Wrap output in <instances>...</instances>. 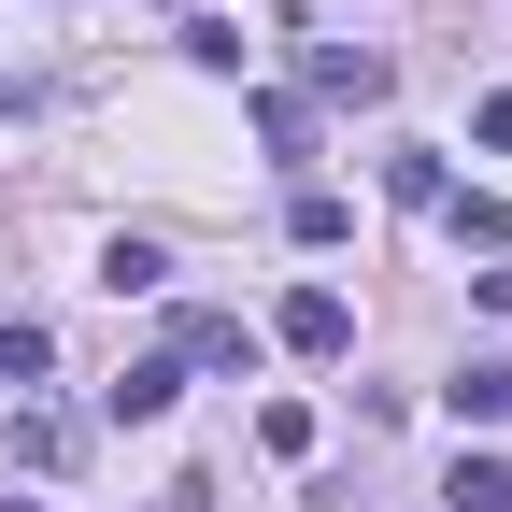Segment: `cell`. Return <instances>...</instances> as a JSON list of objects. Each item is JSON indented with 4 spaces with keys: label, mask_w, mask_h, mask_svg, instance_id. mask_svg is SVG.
<instances>
[{
    "label": "cell",
    "mask_w": 512,
    "mask_h": 512,
    "mask_svg": "<svg viewBox=\"0 0 512 512\" xmlns=\"http://www.w3.org/2000/svg\"><path fill=\"white\" fill-rule=\"evenodd\" d=\"M171 399H185V356H128V370L100 384V413H114V427H157Z\"/></svg>",
    "instance_id": "2"
},
{
    "label": "cell",
    "mask_w": 512,
    "mask_h": 512,
    "mask_svg": "<svg viewBox=\"0 0 512 512\" xmlns=\"http://www.w3.org/2000/svg\"><path fill=\"white\" fill-rule=\"evenodd\" d=\"M285 228H299V242H313V256H328V242H342V228H356V214H342V185H299V200H285Z\"/></svg>",
    "instance_id": "9"
},
{
    "label": "cell",
    "mask_w": 512,
    "mask_h": 512,
    "mask_svg": "<svg viewBox=\"0 0 512 512\" xmlns=\"http://www.w3.org/2000/svg\"><path fill=\"white\" fill-rule=\"evenodd\" d=\"M43 370H57V342L29 328V313H0V384H15V399H29V384H43Z\"/></svg>",
    "instance_id": "7"
},
{
    "label": "cell",
    "mask_w": 512,
    "mask_h": 512,
    "mask_svg": "<svg viewBox=\"0 0 512 512\" xmlns=\"http://www.w3.org/2000/svg\"><path fill=\"white\" fill-rule=\"evenodd\" d=\"M470 128H484V143H512V86H498V100H484V114H470Z\"/></svg>",
    "instance_id": "12"
},
{
    "label": "cell",
    "mask_w": 512,
    "mask_h": 512,
    "mask_svg": "<svg viewBox=\"0 0 512 512\" xmlns=\"http://www.w3.org/2000/svg\"><path fill=\"white\" fill-rule=\"evenodd\" d=\"M0 512H43V498H0Z\"/></svg>",
    "instance_id": "13"
},
{
    "label": "cell",
    "mask_w": 512,
    "mask_h": 512,
    "mask_svg": "<svg viewBox=\"0 0 512 512\" xmlns=\"http://www.w3.org/2000/svg\"><path fill=\"white\" fill-rule=\"evenodd\" d=\"M384 185H399L413 214H441V200H456V185H441V157H427V143H399V157H384Z\"/></svg>",
    "instance_id": "10"
},
{
    "label": "cell",
    "mask_w": 512,
    "mask_h": 512,
    "mask_svg": "<svg viewBox=\"0 0 512 512\" xmlns=\"http://www.w3.org/2000/svg\"><path fill=\"white\" fill-rule=\"evenodd\" d=\"M271 342H285V356H342V342H356V299H342V285H299V299L271 313Z\"/></svg>",
    "instance_id": "1"
},
{
    "label": "cell",
    "mask_w": 512,
    "mask_h": 512,
    "mask_svg": "<svg viewBox=\"0 0 512 512\" xmlns=\"http://www.w3.org/2000/svg\"><path fill=\"white\" fill-rule=\"evenodd\" d=\"M441 399H456V427H512V356H470Z\"/></svg>",
    "instance_id": "4"
},
{
    "label": "cell",
    "mask_w": 512,
    "mask_h": 512,
    "mask_svg": "<svg viewBox=\"0 0 512 512\" xmlns=\"http://www.w3.org/2000/svg\"><path fill=\"white\" fill-rule=\"evenodd\" d=\"M256 143H271V157H313V114H299V100L271 86V100H256Z\"/></svg>",
    "instance_id": "11"
},
{
    "label": "cell",
    "mask_w": 512,
    "mask_h": 512,
    "mask_svg": "<svg viewBox=\"0 0 512 512\" xmlns=\"http://www.w3.org/2000/svg\"><path fill=\"white\" fill-rule=\"evenodd\" d=\"M100 285H114V299H157V285H171V256H157L143 228H114V242H100Z\"/></svg>",
    "instance_id": "5"
},
{
    "label": "cell",
    "mask_w": 512,
    "mask_h": 512,
    "mask_svg": "<svg viewBox=\"0 0 512 512\" xmlns=\"http://www.w3.org/2000/svg\"><path fill=\"white\" fill-rule=\"evenodd\" d=\"M441 512H512V470H498V456H456V484H441Z\"/></svg>",
    "instance_id": "8"
},
{
    "label": "cell",
    "mask_w": 512,
    "mask_h": 512,
    "mask_svg": "<svg viewBox=\"0 0 512 512\" xmlns=\"http://www.w3.org/2000/svg\"><path fill=\"white\" fill-rule=\"evenodd\" d=\"M171 356H185V370H256V328H242V313H185Z\"/></svg>",
    "instance_id": "3"
},
{
    "label": "cell",
    "mask_w": 512,
    "mask_h": 512,
    "mask_svg": "<svg viewBox=\"0 0 512 512\" xmlns=\"http://www.w3.org/2000/svg\"><path fill=\"white\" fill-rule=\"evenodd\" d=\"M299 72H313V86H328V100H384V57H370V43H313V57H299Z\"/></svg>",
    "instance_id": "6"
}]
</instances>
